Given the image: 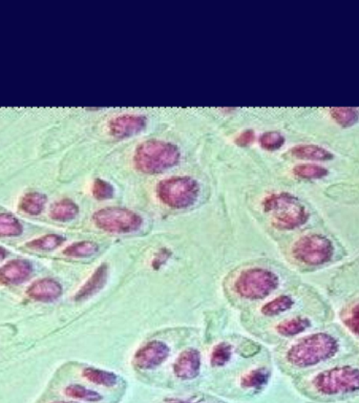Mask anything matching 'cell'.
<instances>
[{
  "mask_svg": "<svg viewBox=\"0 0 359 403\" xmlns=\"http://www.w3.org/2000/svg\"><path fill=\"white\" fill-rule=\"evenodd\" d=\"M338 351V343L331 335L315 333L304 337L287 352V360L297 368H309L332 358Z\"/></svg>",
  "mask_w": 359,
  "mask_h": 403,
  "instance_id": "obj_1",
  "label": "cell"
},
{
  "mask_svg": "<svg viewBox=\"0 0 359 403\" xmlns=\"http://www.w3.org/2000/svg\"><path fill=\"white\" fill-rule=\"evenodd\" d=\"M179 148L170 142L148 140L138 146L133 155V164L143 174H160L179 163Z\"/></svg>",
  "mask_w": 359,
  "mask_h": 403,
  "instance_id": "obj_2",
  "label": "cell"
},
{
  "mask_svg": "<svg viewBox=\"0 0 359 403\" xmlns=\"http://www.w3.org/2000/svg\"><path fill=\"white\" fill-rule=\"evenodd\" d=\"M263 207L272 224L279 229H295L303 226L309 219V212L305 206L287 192L267 197Z\"/></svg>",
  "mask_w": 359,
  "mask_h": 403,
  "instance_id": "obj_3",
  "label": "cell"
},
{
  "mask_svg": "<svg viewBox=\"0 0 359 403\" xmlns=\"http://www.w3.org/2000/svg\"><path fill=\"white\" fill-rule=\"evenodd\" d=\"M200 187L196 180L188 177H174L163 180L157 186V196L162 203L175 209L194 205L199 198Z\"/></svg>",
  "mask_w": 359,
  "mask_h": 403,
  "instance_id": "obj_4",
  "label": "cell"
},
{
  "mask_svg": "<svg viewBox=\"0 0 359 403\" xmlns=\"http://www.w3.org/2000/svg\"><path fill=\"white\" fill-rule=\"evenodd\" d=\"M313 387L324 395H345L359 391V369L337 367L321 372L312 380Z\"/></svg>",
  "mask_w": 359,
  "mask_h": 403,
  "instance_id": "obj_5",
  "label": "cell"
},
{
  "mask_svg": "<svg viewBox=\"0 0 359 403\" xmlns=\"http://www.w3.org/2000/svg\"><path fill=\"white\" fill-rule=\"evenodd\" d=\"M280 280L272 271L263 268H251L243 271L234 282L236 293L243 299H263L279 287Z\"/></svg>",
  "mask_w": 359,
  "mask_h": 403,
  "instance_id": "obj_6",
  "label": "cell"
},
{
  "mask_svg": "<svg viewBox=\"0 0 359 403\" xmlns=\"http://www.w3.org/2000/svg\"><path fill=\"white\" fill-rule=\"evenodd\" d=\"M96 226L111 233H131L142 226L141 216L133 210L121 207H106L93 216Z\"/></svg>",
  "mask_w": 359,
  "mask_h": 403,
  "instance_id": "obj_7",
  "label": "cell"
},
{
  "mask_svg": "<svg viewBox=\"0 0 359 403\" xmlns=\"http://www.w3.org/2000/svg\"><path fill=\"white\" fill-rule=\"evenodd\" d=\"M295 260L309 266H321L333 258L331 241L319 234H309L299 238L292 248Z\"/></svg>",
  "mask_w": 359,
  "mask_h": 403,
  "instance_id": "obj_8",
  "label": "cell"
},
{
  "mask_svg": "<svg viewBox=\"0 0 359 403\" xmlns=\"http://www.w3.org/2000/svg\"><path fill=\"white\" fill-rule=\"evenodd\" d=\"M170 355V348L162 341H154L140 348L133 356L135 368L143 371L154 370L161 365Z\"/></svg>",
  "mask_w": 359,
  "mask_h": 403,
  "instance_id": "obj_9",
  "label": "cell"
},
{
  "mask_svg": "<svg viewBox=\"0 0 359 403\" xmlns=\"http://www.w3.org/2000/svg\"><path fill=\"white\" fill-rule=\"evenodd\" d=\"M148 120L143 116L122 115L109 122V133L120 139L133 137L145 129Z\"/></svg>",
  "mask_w": 359,
  "mask_h": 403,
  "instance_id": "obj_10",
  "label": "cell"
},
{
  "mask_svg": "<svg viewBox=\"0 0 359 403\" xmlns=\"http://www.w3.org/2000/svg\"><path fill=\"white\" fill-rule=\"evenodd\" d=\"M201 372V355L194 349L181 353L174 365V374L182 381L194 380Z\"/></svg>",
  "mask_w": 359,
  "mask_h": 403,
  "instance_id": "obj_11",
  "label": "cell"
},
{
  "mask_svg": "<svg viewBox=\"0 0 359 403\" xmlns=\"http://www.w3.org/2000/svg\"><path fill=\"white\" fill-rule=\"evenodd\" d=\"M33 266L25 260H13L0 268V284L4 286H17L30 278Z\"/></svg>",
  "mask_w": 359,
  "mask_h": 403,
  "instance_id": "obj_12",
  "label": "cell"
},
{
  "mask_svg": "<svg viewBox=\"0 0 359 403\" xmlns=\"http://www.w3.org/2000/svg\"><path fill=\"white\" fill-rule=\"evenodd\" d=\"M26 294L37 302H51L56 301L62 294V287L52 278H43L33 282Z\"/></svg>",
  "mask_w": 359,
  "mask_h": 403,
  "instance_id": "obj_13",
  "label": "cell"
},
{
  "mask_svg": "<svg viewBox=\"0 0 359 403\" xmlns=\"http://www.w3.org/2000/svg\"><path fill=\"white\" fill-rule=\"evenodd\" d=\"M107 277H109V267L106 264H102L101 266L96 269L93 275L81 287L80 290L75 295V301H85V299L97 294L100 290L104 288L107 282Z\"/></svg>",
  "mask_w": 359,
  "mask_h": 403,
  "instance_id": "obj_14",
  "label": "cell"
},
{
  "mask_svg": "<svg viewBox=\"0 0 359 403\" xmlns=\"http://www.w3.org/2000/svg\"><path fill=\"white\" fill-rule=\"evenodd\" d=\"M82 376L92 385L109 390V391H117L121 389L120 378L111 372L96 369V368H85L82 371Z\"/></svg>",
  "mask_w": 359,
  "mask_h": 403,
  "instance_id": "obj_15",
  "label": "cell"
},
{
  "mask_svg": "<svg viewBox=\"0 0 359 403\" xmlns=\"http://www.w3.org/2000/svg\"><path fill=\"white\" fill-rule=\"evenodd\" d=\"M270 372L265 368L251 370L242 376L238 381V385L243 391L247 393H258L263 391L268 385Z\"/></svg>",
  "mask_w": 359,
  "mask_h": 403,
  "instance_id": "obj_16",
  "label": "cell"
},
{
  "mask_svg": "<svg viewBox=\"0 0 359 403\" xmlns=\"http://www.w3.org/2000/svg\"><path fill=\"white\" fill-rule=\"evenodd\" d=\"M65 394L72 399L87 403H103L106 400V396L103 395L97 390L77 385V383L67 385L65 389Z\"/></svg>",
  "mask_w": 359,
  "mask_h": 403,
  "instance_id": "obj_17",
  "label": "cell"
},
{
  "mask_svg": "<svg viewBox=\"0 0 359 403\" xmlns=\"http://www.w3.org/2000/svg\"><path fill=\"white\" fill-rule=\"evenodd\" d=\"M79 214V207L75 202L70 199H63L53 204L50 210V216L58 222H69L74 220Z\"/></svg>",
  "mask_w": 359,
  "mask_h": 403,
  "instance_id": "obj_18",
  "label": "cell"
},
{
  "mask_svg": "<svg viewBox=\"0 0 359 403\" xmlns=\"http://www.w3.org/2000/svg\"><path fill=\"white\" fill-rule=\"evenodd\" d=\"M48 198L40 192H28L21 198L19 209L30 216H39L43 214L47 205Z\"/></svg>",
  "mask_w": 359,
  "mask_h": 403,
  "instance_id": "obj_19",
  "label": "cell"
},
{
  "mask_svg": "<svg viewBox=\"0 0 359 403\" xmlns=\"http://www.w3.org/2000/svg\"><path fill=\"white\" fill-rule=\"evenodd\" d=\"M294 157L303 160H313V161H328L333 158L330 151L316 145H299L291 150Z\"/></svg>",
  "mask_w": 359,
  "mask_h": 403,
  "instance_id": "obj_20",
  "label": "cell"
},
{
  "mask_svg": "<svg viewBox=\"0 0 359 403\" xmlns=\"http://www.w3.org/2000/svg\"><path fill=\"white\" fill-rule=\"evenodd\" d=\"M23 232V225L14 216L0 214V238H17Z\"/></svg>",
  "mask_w": 359,
  "mask_h": 403,
  "instance_id": "obj_21",
  "label": "cell"
},
{
  "mask_svg": "<svg viewBox=\"0 0 359 403\" xmlns=\"http://www.w3.org/2000/svg\"><path fill=\"white\" fill-rule=\"evenodd\" d=\"M310 326L311 323L309 319L297 317V319L282 321L281 324L277 326V331L282 336L290 337L301 334L304 331L307 330Z\"/></svg>",
  "mask_w": 359,
  "mask_h": 403,
  "instance_id": "obj_22",
  "label": "cell"
},
{
  "mask_svg": "<svg viewBox=\"0 0 359 403\" xmlns=\"http://www.w3.org/2000/svg\"><path fill=\"white\" fill-rule=\"evenodd\" d=\"M98 245L91 241L74 243L63 250V254L71 258H91L98 252Z\"/></svg>",
  "mask_w": 359,
  "mask_h": 403,
  "instance_id": "obj_23",
  "label": "cell"
},
{
  "mask_svg": "<svg viewBox=\"0 0 359 403\" xmlns=\"http://www.w3.org/2000/svg\"><path fill=\"white\" fill-rule=\"evenodd\" d=\"M161 403H227L216 396L210 395V394L197 393L187 394L183 396H172L167 397Z\"/></svg>",
  "mask_w": 359,
  "mask_h": 403,
  "instance_id": "obj_24",
  "label": "cell"
},
{
  "mask_svg": "<svg viewBox=\"0 0 359 403\" xmlns=\"http://www.w3.org/2000/svg\"><path fill=\"white\" fill-rule=\"evenodd\" d=\"M65 241V238L58 234H47L43 238L28 242L26 247L35 250L51 251L61 246Z\"/></svg>",
  "mask_w": 359,
  "mask_h": 403,
  "instance_id": "obj_25",
  "label": "cell"
},
{
  "mask_svg": "<svg viewBox=\"0 0 359 403\" xmlns=\"http://www.w3.org/2000/svg\"><path fill=\"white\" fill-rule=\"evenodd\" d=\"M294 302L290 297L282 295V297H277L272 301L267 302L262 308V313L266 316H275V315L281 314L292 308Z\"/></svg>",
  "mask_w": 359,
  "mask_h": 403,
  "instance_id": "obj_26",
  "label": "cell"
},
{
  "mask_svg": "<svg viewBox=\"0 0 359 403\" xmlns=\"http://www.w3.org/2000/svg\"><path fill=\"white\" fill-rule=\"evenodd\" d=\"M332 118L343 127L354 126L359 119V111L352 107H335L331 109Z\"/></svg>",
  "mask_w": 359,
  "mask_h": 403,
  "instance_id": "obj_27",
  "label": "cell"
},
{
  "mask_svg": "<svg viewBox=\"0 0 359 403\" xmlns=\"http://www.w3.org/2000/svg\"><path fill=\"white\" fill-rule=\"evenodd\" d=\"M295 176L306 180L321 179L328 175V170L321 166L315 165V164H302L297 165L293 170Z\"/></svg>",
  "mask_w": 359,
  "mask_h": 403,
  "instance_id": "obj_28",
  "label": "cell"
},
{
  "mask_svg": "<svg viewBox=\"0 0 359 403\" xmlns=\"http://www.w3.org/2000/svg\"><path fill=\"white\" fill-rule=\"evenodd\" d=\"M232 348L228 343H219L212 350L210 355V363L212 367L219 368L227 365L231 358Z\"/></svg>",
  "mask_w": 359,
  "mask_h": 403,
  "instance_id": "obj_29",
  "label": "cell"
},
{
  "mask_svg": "<svg viewBox=\"0 0 359 403\" xmlns=\"http://www.w3.org/2000/svg\"><path fill=\"white\" fill-rule=\"evenodd\" d=\"M285 143V138L277 131H268L260 137V144L264 150L273 151L280 150Z\"/></svg>",
  "mask_w": 359,
  "mask_h": 403,
  "instance_id": "obj_30",
  "label": "cell"
},
{
  "mask_svg": "<svg viewBox=\"0 0 359 403\" xmlns=\"http://www.w3.org/2000/svg\"><path fill=\"white\" fill-rule=\"evenodd\" d=\"M92 192H93L94 198L96 200L104 201L113 198L115 189H114L113 185L109 183V182L97 179L94 182Z\"/></svg>",
  "mask_w": 359,
  "mask_h": 403,
  "instance_id": "obj_31",
  "label": "cell"
},
{
  "mask_svg": "<svg viewBox=\"0 0 359 403\" xmlns=\"http://www.w3.org/2000/svg\"><path fill=\"white\" fill-rule=\"evenodd\" d=\"M343 321H345L346 326L359 336V304L352 308Z\"/></svg>",
  "mask_w": 359,
  "mask_h": 403,
  "instance_id": "obj_32",
  "label": "cell"
},
{
  "mask_svg": "<svg viewBox=\"0 0 359 403\" xmlns=\"http://www.w3.org/2000/svg\"><path fill=\"white\" fill-rule=\"evenodd\" d=\"M255 131H245L238 136V138L236 139V143L238 144V146H242V148H246V146L250 145L253 141H255Z\"/></svg>",
  "mask_w": 359,
  "mask_h": 403,
  "instance_id": "obj_33",
  "label": "cell"
},
{
  "mask_svg": "<svg viewBox=\"0 0 359 403\" xmlns=\"http://www.w3.org/2000/svg\"><path fill=\"white\" fill-rule=\"evenodd\" d=\"M6 255H8V251H6V249L2 248V247H0V262L4 260V258H6Z\"/></svg>",
  "mask_w": 359,
  "mask_h": 403,
  "instance_id": "obj_34",
  "label": "cell"
},
{
  "mask_svg": "<svg viewBox=\"0 0 359 403\" xmlns=\"http://www.w3.org/2000/svg\"><path fill=\"white\" fill-rule=\"evenodd\" d=\"M52 403H78V402H54Z\"/></svg>",
  "mask_w": 359,
  "mask_h": 403,
  "instance_id": "obj_35",
  "label": "cell"
}]
</instances>
